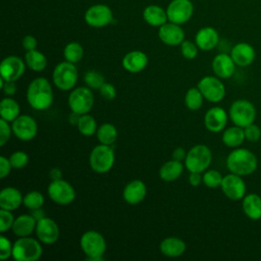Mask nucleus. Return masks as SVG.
<instances>
[{
  "instance_id": "23",
  "label": "nucleus",
  "mask_w": 261,
  "mask_h": 261,
  "mask_svg": "<svg viewBox=\"0 0 261 261\" xmlns=\"http://www.w3.org/2000/svg\"><path fill=\"white\" fill-rule=\"evenodd\" d=\"M218 42V32L212 27H204L200 29L195 36V43L202 51H210L214 49Z\"/></svg>"
},
{
  "instance_id": "20",
  "label": "nucleus",
  "mask_w": 261,
  "mask_h": 261,
  "mask_svg": "<svg viewBox=\"0 0 261 261\" xmlns=\"http://www.w3.org/2000/svg\"><path fill=\"white\" fill-rule=\"evenodd\" d=\"M230 56L234 61L236 65L241 67L249 66L255 60L256 52L252 45L246 42L236 44L230 51Z\"/></svg>"
},
{
  "instance_id": "46",
  "label": "nucleus",
  "mask_w": 261,
  "mask_h": 261,
  "mask_svg": "<svg viewBox=\"0 0 261 261\" xmlns=\"http://www.w3.org/2000/svg\"><path fill=\"white\" fill-rule=\"evenodd\" d=\"M12 133V127L9 125L8 121L0 119V146H4L10 139Z\"/></svg>"
},
{
  "instance_id": "14",
  "label": "nucleus",
  "mask_w": 261,
  "mask_h": 261,
  "mask_svg": "<svg viewBox=\"0 0 261 261\" xmlns=\"http://www.w3.org/2000/svg\"><path fill=\"white\" fill-rule=\"evenodd\" d=\"M166 12L169 21L182 24L192 17L194 6L190 0H172L168 4Z\"/></svg>"
},
{
  "instance_id": "1",
  "label": "nucleus",
  "mask_w": 261,
  "mask_h": 261,
  "mask_svg": "<svg viewBox=\"0 0 261 261\" xmlns=\"http://www.w3.org/2000/svg\"><path fill=\"white\" fill-rule=\"evenodd\" d=\"M54 99L52 86L45 77L34 79L27 90V100L29 105L38 111L47 110L51 107Z\"/></svg>"
},
{
  "instance_id": "49",
  "label": "nucleus",
  "mask_w": 261,
  "mask_h": 261,
  "mask_svg": "<svg viewBox=\"0 0 261 261\" xmlns=\"http://www.w3.org/2000/svg\"><path fill=\"white\" fill-rule=\"evenodd\" d=\"M21 45H22V48L25 50V51H30V50H34L37 48V45H38V41L37 39L32 36V35H27L22 38V41H21Z\"/></svg>"
},
{
  "instance_id": "34",
  "label": "nucleus",
  "mask_w": 261,
  "mask_h": 261,
  "mask_svg": "<svg viewBox=\"0 0 261 261\" xmlns=\"http://www.w3.org/2000/svg\"><path fill=\"white\" fill-rule=\"evenodd\" d=\"M96 136L100 144L111 146L117 139V129L112 123L105 122L98 127Z\"/></svg>"
},
{
  "instance_id": "35",
  "label": "nucleus",
  "mask_w": 261,
  "mask_h": 261,
  "mask_svg": "<svg viewBox=\"0 0 261 261\" xmlns=\"http://www.w3.org/2000/svg\"><path fill=\"white\" fill-rule=\"evenodd\" d=\"M204 96L198 87L190 88L185 95V105L190 110H198L202 107Z\"/></svg>"
},
{
  "instance_id": "42",
  "label": "nucleus",
  "mask_w": 261,
  "mask_h": 261,
  "mask_svg": "<svg viewBox=\"0 0 261 261\" xmlns=\"http://www.w3.org/2000/svg\"><path fill=\"white\" fill-rule=\"evenodd\" d=\"M14 219L15 218L10 210L0 209V232L4 233L11 229Z\"/></svg>"
},
{
  "instance_id": "7",
  "label": "nucleus",
  "mask_w": 261,
  "mask_h": 261,
  "mask_svg": "<svg viewBox=\"0 0 261 261\" xmlns=\"http://www.w3.org/2000/svg\"><path fill=\"white\" fill-rule=\"evenodd\" d=\"M115 161L114 150L110 145L100 144L93 148L89 157V163L93 171L97 173L108 172Z\"/></svg>"
},
{
  "instance_id": "55",
  "label": "nucleus",
  "mask_w": 261,
  "mask_h": 261,
  "mask_svg": "<svg viewBox=\"0 0 261 261\" xmlns=\"http://www.w3.org/2000/svg\"><path fill=\"white\" fill-rule=\"evenodd\" d=\"M31 214L34 216V218H35L36 220H39V219L45 217V211H44L42 208H38V209L32 210Z\"/></svg>"
},
{
  "instance_id": "28",
  "label": "nucleus",
  "mask_w": 261,
  "mask_h": 261,
  "mask_svg": "<svg viewBox=\"0 0 261 261\" xmlns=\"http://www.w3.org/2000/svg\"><path fill=\"white\" fill-rule=\"evenodd\" d=\"M144 20L152 27H161L167 22V12L161 6L156 4L148 5L143 11Z\"/></svg>"
},
{
  "instance_id": "13",
  "label": "nucleus",
  "mask_w": 261,
  "mask_h": 261,
  "mask_svg": "<svg viewBox=\"0 0 261 261\" xmlns=\"http://www.w3.org/2000/svg\"><path fill=\"white\" fill-rule=\"evenodd\" d=\"M113 13L105 4H95L90 6L85 12V21L92 28H103L111 23Z\"/></svg>"
},
{
  "instance_id": "24",
  "label": "nucleus",
  "mask_w": 261,
  "mask_h": 261,
  "mask_svg": "<svg viewBox=\"0 0 261 261\" xmlns=\"http://www.w3.org/2000/svg\"><path fill=\"white\" fill-rule=\"evenodd\" d=\"M121 63L126 71L137 73L144 70L148 65V56L143 51L134 50L124 55Z\"/></svg>"
},
{
  "instance_id": "41",
  "label": "nucleus",
  "mask_w": 261,
  "mask_h": 261,
  "mask_svg": "<svg viewBox=\"0 0 261 261\" xmlns=\"http://www.w3.org/2000/svg\"><path fill=\"white\" fill-rule=\"evenodd\" d=\"M9 161L12 168L20 169L27 166V164L29 163V156L23 151H15L9 156Z\"/></svg>"
},
{
  "instance_id": "21",
  "label": "nucleus",
  "mask_w": 261,
  "mask_h": 261,
  "mask_svg": "<svg viewBox=\"0 0 261 261\" xmlns=\"http://www.w3.org/2000/svg\"><path fill=\"white\" fill-rule=\"evenodd\" d=\"M211 66L216 76L219 79H228L234 73L237 65L230 54L219 53L213 58Z\"/></svg>"
},
{
  "instance_id": "29",
  "label": "nucleus",
  "mask_w": 261,
  "mask_h": 261,
  "mask_svg": "<svg viewBox=\"0 0 261 261\" xmlns=\"http://www.w3.org/2000/svg\"><path fill=\"white\" fill-rule=\"evenodd\" d=\"M243 211L247 217L253 220L261 218V197L255 193L245 195L242 203Z\"/></svg>"
},
{
  "instance_id": "22",
  "label": "nucleus",
  "mask_w": 261,
  "mask_h": 261,
  "mask_svg": "<svg viewBox=\"0 0 261 261\" xmlns=\"http://www.w3.org/2000/svg\"><path fill=\"white\" fill-rule=\"evenodd\" d=\"M147 195V187L141 179L129 181L122 191L123 200L129 205L140 204Z\"/></svg>"
},
{
  "instance_id": "10",
  "label": "nucleus",
  "mask_w": 261,
  "mask_h": 261,
  "mask_svg": "<svg viewBox=\"0 0 261 261\" xmlns=\"http://www.w3.org/2000/svg\"><path fill=\"white\" fill-rule=\"evenodd\" d=\"M47 193L49 198L58 205H69L75 199L74 188L62 178L51 180Z\"/></svg>"
},
{
  "instance_id": "27",
  "label": "nucleus",
  "mask_w": 261,
  "mask_h": 261,
  "mask_svg": "<svg viewBox=\"0 0 261 261\" xmlns=\"http://www.w3.org/2000/svg\"><path fill=\"white\" fill-rule=\"evenodd\" d=\"M187 249L186 243L176 237H167L161 241L159 245L160 252L169 258H176L181 256Z\"/></svg>"
},
{
  "instance_id": "39",
  "label": "nucleus",
  "mask_w": 261,
  "mask_h": 261,
  "mask_svg": "<svg viewBox=\"0 0 261 261\" xmlns=\"http://www.w3.org/2000/svg\"><path fill=\"white\" fill-rule=\"evenodd\" d=\"M84 81L87 87H89L90 89L99 90L101 86L105 83V77L101 72L97 70H88L85 73Z\"/></svg>"
},
{
  "instance_id": "17",
  "label": "nucleus",
  "mask_w": 261,
  "mask_h": 261,
  "mask_svg": "<svg viewBox=\"0 0 261 261\" xmlns=\"http://www.w3.org/2000/svg\"><path fill=\"white\" fill-rule=\"evenodd\" d=\"M36 234L38 240L46 245H52L57 242L59 238L58 224L50 217H43L37 220Z\"/></svg>"
},
{
  "instance_id": "26",
  "label": "nucleus",
  "mask_w": 261,
  "mask_h": 261,
  "mask_svg": "<svg viewBox=\"0 0 261 261\" xmlns=\"http://www.w3.org/2000/svg\"><path fill=\"white\" fill-rule=\"evenodd\" d=\"M37 220L32 214H21L14 219L11 227L12 232L18 237H30L36 230Z\"/></svg>"
},
{
  "instance_id": "5",
  "label": "nucleus",
  "mask_w": 261,
  "mask_h": 261,
  "mask_svg": "<svg viewBox=\"0 0 261 261\" xmlns=\"http://www.w3.org/2000/svg\"><path fill=\"white\" fill-rule=\"evenodd\" d=\"M212 161V153L209 147L198 144L192 147L186 156L185 167L190 172H204L210 166Z\"/></svg>"
},
{
  "instance_id": "11",
  "label": "nucleus",
  "mask_w": 261,
  "mask_h": 261,
  "mask_svg": "<svg viewBox=\"0 0 261 261\" xmlns=\"http://www.w3.org/2000/svg\"><path fill=\"white\" fill-rule=\"evenodd\" d=\"M197 87L204 96V99L211 103L220 102L225 96L224 84L218 76L206 75L199 81Z\"/></svg>"
},
{
  "instance_id": "12",
  "label": "nucleus",
  "mask_w": 261,
  "mask_h": 261,
  "mask_svg": "<svg viewBox=\"0 0 261 261\" xmlns=\"http://www.w3.org/2000/svg\"><path fill=\"white\" fill-rule=\"evenodd\" d=\"M13 135L20 141H31L38 133V123L36 119L28 114H21L16 117L11 124Z\"/></svg>"
},
{
  "instance_id": "25",
  "label": "nucleus",
  "mask_w": 261,
  "mask_h": 261,
  "mask_svg": "<svg viewBox=\"0 0 261 261\" xmlns=\"http://www.w3.org/2000/svg\"><path fill=\"white\" fill-rule=\"evenodd\" d=\"M23 201L21 193L13 187H6L0 192V209L16 210Z\"/></svg>"
},
{
  "instance_id": "45",
  "label": "nucleus",
  "mask_w": 261,
  "mask_h": 261,
  "mask_svg": "<svg viewBox=\"0 0 261 261\" xmlns=\"http://www.w3.org/2000/svg\"><path fill=\"white\" fill-rule=\"evenodd\" d=\"M244 132H245V138L249 142L255 143V142H258L261 138V129L254 122L244 127Z\"/></svg>"
},
{
  "instance_id": "38",
  "label": "nucleus",
  "mask_w": 261,
  "mask_h": 261,
  "mask_svg": "<svg viewBox=\"0 0 261 261\" xmlns=\"http://www.w3.org/2000/svg\"><path fill=\"white\" fill-rule=\"evenodd\" d=\"M45 202V198L43 194H41L38 191H32L29 192L23 196L22 204L24 207H27L29 210H35L38 208H42Z\"/></svg>"
},
{
  "instance_id": "33",
  "label": "nucleus",
  "mask_w": 261,
  "mask_h": 261,
  "mask_svg": "<svg viewBox=\"0 0 261 261\" xmlns=\"http://www.w3.org/2000/svg\"><path fill=\"white\" fill-rule=\"evenodd\" d=\"M24 61L27 66L34 71H42L47 66L46 56L37 49L27 51L24 54Z\"/></svg>"
},
{
  "instance_id": "18",
  "label": "nucleus",
  "mask_w": 261,
  "mask_h": 261,
  "mask_svg": "<svg viewBox=\"0 0 261 261\" xmlns=\"http://www.w3.org/2000/svg\"><path fill=\"white\" fill-rule=\"evenodd\" d=\"M158 37L165 45L178 46L185 40V32L180 28V24L169 21L159 27Z\"/></svg>"
},
{
  "instance_id": "30",
  "label": "nucleus",
  "mask_w": 261,
  "mask_h": 261,
  "mask_svg": "<svg viewBox=\"0 0 261 261\" xmlns=\"http://www.w3.org/2000/svg\"><path fill=\"white\" fill-rule=\"evenodd\" d=\"M184 168L185 166L181 161L171 159L161 165L159 169V176L164 181H174L182 174Z\"/></svg>"
},
{
  "instance_id": "44",
  "label": "nucleus",
  "mask_w": 261,
  "mask_h": 261,
  "mask_svg": "<svg viewBox=\"0 0 261 261\" xmlns=\"http://www.w3.org/2000/svg\"><path fill=\"white\" fill-rule=\"evenodd\" d=\"M13 244L3 234L0 236V259L6 260L12 257Z\"/></svg>"
},
{
  "instance_id": "48",
  "label": "nucleus",
  "mask_w": 261,
  "mask_h": 261,
  "mask_svg": "<svg viewBox=\"0 0 261 261\" xmlns=\"http://www.w3.org/2000/svg\"><path fill=\"white\" fill-rule=\"evenodd\" d=\"M11 163L9 161V158H6L5 156L0 157V177L4 178L6 177L10 171H11Z\"/></svg>"
},
{
  "instance_id": "36",
  "label": "nucleus",
  "mask_w": 261,
  "mask_h": 261,
  "mask_svg": "<svg viewBox=\"0 0 261 261\" xmlns=\"http://www.w3.org/2000/svg\"><path fill=\"white\" fill-rule=\"evenodd\" d=\"M76 126H77V130L80 132V134H82L83 136H86V137L93 136L94 134L97 133V129H98L96 119L88 113L81 115Z\"/></svg>"
},
{
  "instance_id": "8",
  "label": "nucleus",
  "mask_w": 261,
  "mask_h": 261,
  "mask_svg": "<svg viewBox=\"0 0 261 261\" xmlns=\"http://www.w3.org/2000/svg\"><path fill=\"white\" fill-rule=\"evenodd\" d=\"M228 116L234 125L246 127L255 121L256 108L250 101L239 99L230 105Z\"/></svg>"
},
{
  "instance_id": "43",
  "label": "nucleus",
  "mask_w": 261,
  "mask_h": 261,
  "mask_svg": "<svg viewBox=\"0 0 261 261\" xmlns=\"http://www.w3.org/2000/svg\"><path fill=\"white\" fill-rule=\"evenodd\" d=\"M198 46L196 43L189 41V40H184L182 43L180 44V52L181 55L186 59H194L198 55Z\"/></svg>"
},
{
  "instance_id": "6",
  "label": "nucleus",
  "mask_w": 261,
  "mask_h": 261,
  "mask_svg": "<svg viewBox=\"0 0 261 261\" xmlns=\"http://www.w3.org/2000/svg\"><path fill=\"white\" fill-rule=\"evenodd\" d=\"M79 79V71L74 63L62 61L58 63L52 72L53 84L61 91H69L74 88Z\"/></svg>"
},
{
  "instance_id": "54",
  "label": "nucleus",
  "mask_w": 261,
  "mask_h": 261,
  "mask_svg": "<svg viewBox=\"0 0 261 261\" xmlns=\"http://www.w3.org/2000/svg\"><path fill=\"white\" fill-rule=\"evenodd\" d=\"M80 117H81V114L76 113V112H73L71 111L69 116H68V121L71 125H77V122L80 120Z\"/></svg>"
},
{
  "instance_id": "50",
  "label": "nucleus",
  "mask_w": 261,
  "mask_h": 261,
  "mask_svg": "<svg viewBox=\"0 0 261 261\" xmlns=\"http://www.w3.org/2000/svg\"><path fill=\"white\" fill-rule=\"evenodd\" d=\"M3 90V93L7 96V97H10V96H13L15 93H16V84L15 82H4V85L2 86L1 88Z\"/></svg>"
},
{
  "instance_id": "16",
  "label": "nucleus",
  "mask_w": 261,
  "mask_h": 261,
  "mask_svg": "<svg viewBox=\"0 0 261 261\" xmlns=\"http://www.w3.org/2000/svg\"><path fill=\"white\" fill-rule=\"evenodd\" d=\"M224 196L232 201L241 200L246 195V184L241 175L236 173H228L223 176L220 186Z\"/></svg>"
},
{
  "instance_id": "4",
  "label": "nucleus",
  "mask_w": 261,
  "mask_h": 261,
  "mask_svg": "<svg viewBox=\"0 0 261 261\" xmlns=\"http://www.w3.org/2000/svg\"><path fill=\"white\" fill-rule=\"evenodd\" d=\"M43 253L39 241L31 237L18 238L13 243L12 258L15 261H37Z\"/></svg>"
},
{
  "instance_id": "3",
  "label": "nucleus",
  "mask_w": 261,
  "mask_h": 261,
  "mask_svg": "<svg viewBox=\"0 0 261 261\" xmlns=\"http://www.w3.org/2000/svg\"><path fill=\"white\" fill-rule=\"evenodd\" d=\"M80 246L87 260L100 261L106 251V241L104 237L96 230H88L84 232L80 240Z\"/></svg>"
},
{
  "instance_id": "53",
  "label": "nucleus",
  "mask_w": 261,
  "mask_h": 261,
  "mask_svg": "<svg viewBox=\"0 0 261 261\" xmlns=\"http://www.w3.org/2000/svg\"><path fill=\"white\" fill-rule=\"evenodd\" d=\"M49 177L51 180H56V179H61L62 178V171L60 168L54 167L49 171Z\"/></svg>"
},
{
  "instance_id": "31",
  "label": "nucleus",
  "mask_w": 261,
  "mask_h": 261,
  "mask_svg": "<svg viewBox=\"0 0 261 261\" xmlns=\"http://www.w3.org/2000/svg\"><path fill=\"white\" fill-rule=\"evenodd\" d=\"M245 140L246 138L244 127L238 125H233L224 129L222 134V142L228 148H238L244 143Z\"/></svg>"
},
{
  "instance_id": "47",
  "label": "nucleus",
  "mask_w": 261,
  "mask_h": 261,
  "mask_svg": "<svg viewBox=\"0 0 261 261\" xmlns=\"http://www.w3.org/2000/svg\"><path fill=\"white\" fill-rule=\"evenodd\" d=\"M99 92L101 97L106 100H113L116 96L115 87L112 84L106 83V82L101 86V88L99 89Z\"/></svg>"
},
{
  "instance_id": "9",
  "label": "nucleus",
  "mask_w": 261,
  "mask_h": 261,
  "mask_svg": "<svg viewBox=\"0 0 261 261\" xmlns=\"http://www.w3.org/2000/svg\"><path fill=\"white\" fill-rule=\"evenodd\" d=\"M67 102L71 111L86 114L94 105V95L89 87H79L70 92Z\"/></svg>"
},
{
  "instance_id": "2",
  "label": "nucleus",
  "mask_w": 261,
  "mask_h": 261,
  "mask_svg": "<svg viewBox=\"0 0 261 261\" xmlns=\"http://www.w3.org/2000/svg\"><path fill=\"white\" fill-rule=\"evenodd\" d=\"M258 165L256 155L245 148H234L226 158L227 169L238 175L252 174Z\"/></svg>"
},
{
  "instance_id": "52",
  "label": "nucleus",
  "mask_w": 261,
  "mask_h": 261,
  "mask_svg": "<svg viewBox=\"0 0 261 261\" xmlns=\"http://www.w3.org/2000/svg\"><path fill=\"white\" fill-rule=\"evenodd\" d=\"M186 156H187V152L184 148L181 147H177L173 150L172 152V159L174 160H177V161H185L186 159Z\"/></svg>"
},
{
  "instance_id": "19",
  "label": "nucleus",
  "mask_w": 261,
  "mask_h": 261,
  "mask_svg": "<svg viewBox=\"0 0 261 261\" xmlns=\"http://www.w3.org/2000/svg\"><path fill=\"white\" fill-rule=\"evenodd\" d=\"M228 115L226 111L219 107L214 106L207 110L204 116L205 127L211 133H219L224 129L227 123Z\"/></svg>"
},
{
  "instance_id": "15",
  "label": "nucleus",
  "mask_w": 261,
  "mask_h": 261,
  "mask_svg": "<svg viewBox=\"0 0 261 261\" xmlns=\"http://www.w3.org/2000/svg\"><path fill=\"white\" fill-rule=\"evenodd\" d=\"M25 61L15 55L5 57L0 64V77L6 82L17 81L25 70Z\"/></svg>"
},
{
  "instance_id": "51",
  "label": "nucleus",
  "mask_w": 261,
  "mask_h": 261,
  "mask_svg": "<svg viewBox=\"0 0 261 261\" xmlns=\"http://www.w3.org/2000/svg\"><path fill=\"white\" fill-rule=\"evenodd\" d=\"M201 181H203V175H201V172H190L189 182L191 186L198 187Z\"/></svg>"
},
{
  "instance_id": "37",
  "label": "nucleus",
  "mask_w": 261,
  "mask_h": 261,
  "mask_svg": "<svg viewBox=\"0 0 261 261\" xmlns=\"http://www.w3.org/2000/svg\"><path fill=\"white\" fill-rule=\"evenodd\" d=\"M63 56L66 61L76 63L80 60H82L84 56V48L77 42H70L64 47Z\"/></svg>"
},
{
  "instance_id": "32",
  "label": "nucleus",
  "mask_w": 261,
  "mask_h": 261,
  "mask_svg": "<svg viewBox=\"0 0 261 261\" xmlns=\"http://www.w3.org/2000/svg\"><path fill=\"white\" fill-rule=\"evenodd\" d=\"M0 114L2 119L12 122L20 115L19 104L13 98H3L0 102Z\"/></svg>"
},
{
  "instance_id": "40",
  "label": "nucleus",
  "mask_w": 261,
  "mask_h": 261,
  "mask_svg": "<svg viewBox=\"0 0 261 261\" xmlns=\"http://www.w3.org/2000/svg\"><path fill=\"white\" fill-rule=\"evenodd\" d=\"M222 179H223L222 174L216 169L205 170L203 174V182L209 189H216L220 187Z\"/></svg>"
}]
</instances>
